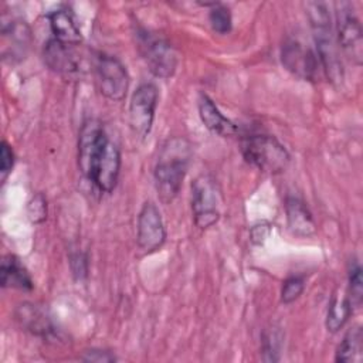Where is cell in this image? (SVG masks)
<instances>
[{
	"mask_svg": "<svg viewBox=\"0 0 363 363\" xmlns=\"http://www.w3.org/2000/svg\"><path fill=\"white\" fill-rule=\"evenodd\" d=\"M78 166L101 191L111 193L115 189L121 170V153L102 125L94 119L86 121L81 128Z\"/></svg>",
	"mask_w": 363,
	"mask_h": 363,
	"instance_id": "1",
	"label": "cell"
},
{
	"mask_svg": "<svg viewBox=\"0 0 363 363\" xmlns=\"http://www.w3.org/2000/svg\"><path fill=\"white\" fill-rule=\"evenodd\" d=\"M191 157L190 143L184 138L169 139L155 166V182L160 200L170 203L180 191Z\"/></svg>",
	"mask_w": 363,
	"mask_h": 363,
	"instance_id": "2",
	"label": "cell"
},
{
	"mask_svg": "<svg viewBox=\"0 0 363 363\" xmlns=\"http://www.w3.org/2000/svg\"><path fill=\"white\" fill-rule=\"evenodd\" d=\"M306 13L311 21L315 44L318 48V57L323 71L333 85H339L343 81L345 71L336 47V40L332 33L330 14L328 7L323 3H308Z\"/></svg>",
	"mask_w": 363,
	"mask_h": 363,
	"instance_id": "3",
	"label": "cell"
},
{
	"mask_svg": "<svg viewBox=\"0 0 363 363\" xmlns=\"http://www.w3.org/2000/svg\"><path fill=\"white\" fill-rule=\"evenodd\" d=\"M244 159L261 172L282 173L291 160L288 150L278 139L269 135H252L241 142Z\"/></svg>",
	"mask_w": 363,
	"mask_h": 363,
	"instance_id": "4",
	"label": "cell"
},
{
	"mask_svg": "<svg viewBox=\"0 0 363 363\" xmlns=\"http://www.w3.org/2000/svg\"><path fill=\"white\" fill-rule=\"evenodd\" d=\"M362 26L349 3L336 4V35L337 45L343 54L354 65H360L363 60V37Z\"/></svg>",
	"mask_w": 363,
	"mask_h": 363,
	"instance_id": "5",
	"label": "cell"
},
{
	"mask_svg": "<svg viewBox=\"0 0 363 363\" xmlns=\"http://www.w3.org/2000/svg\"><path fill=\"white\" fill-rule=\"evenodd\" d=\"M191 208L194 223L210 228L220 218V194L217 183L210 176H199L191 184Z\"/></svg>",
	"mask_w": 363,
	"mask_h": 363,
	"instance_id": "6",
	"label": "cell"
},
{
	"mask_svg": "<svg viewBox=\"0 0 363 363\" xmlns=\"http://www.w3.org/2000/svg\"><path fill=\"white\" fill-rule=\"evenodd\" d=\"M139 48L149 71L159 78H170L177 65V55L173 47L163 38L149 33H139Z\"/></svg>",
	"mask_w": 363,
	"mask_h": 363,
	"instance_id": "7",
	"label": "cell"
},
{
	"mask_svg": "<svg viewBox=\"0 0 363 363\" xmlns=\"http://www.w3.org/2000/svg\"><path fill=\"white\" fill-rule=\"evenodd\" d=\"M99 91L111 101H122L129 86V77L123 64L112 55L101 54L95 64Z\"/></svg>",
	"mask_w": 363,
	"mask_h": 363,
	"instance_id": "8",
	"label": "cell"
},
{
	"mask_svg": "<svg viewBox=\"0 0 363 363\" xmlns=\"http://www.w3.org/2000/svg\"><path fill=\"white\" fill-rule=\"evenodd\" d=\"M157 88L153 84H142L132 94L129 104V123L136 135H149L157 105Z\"/></svg>",
	"mask_w": 363,
	"mask_h": 363,
	"instance_id": "9",
	"label": "cell"
},
{
	"mask_svg": "<svg viewBox=\"0 0 363 363\" xmlns=\"http://www.w3.org/2000/svg\"><path fill=\"white\" fill-rule=\"evenodd\" d=\"M164 240L166 230L160 211L152 201H147L138 216V245L145 252H153L164 244Z\"/></svg>",
	"mask_w": 363,
	"mask_h": 363,
	"instance_id": "10",
	"label": "cell"
},
{
	"mask_svg": "<svg viewBox=\"0 0 363 363\" xmlns=\"http://www.w3.org/2000/svg\"><path fill=\"white\" fill-rule=\"evenodd\" d=\"M281 60L284 67L302 79H313L316 74L315 54L298 40H288L282 45Z\"/></svg>",
	"mask_w": 363,
	"mask_h": 363,
	"instance_id": "11",
	"label": "cell"
},
{
	"mask_svg": "<svg viewBox=\"0 0 363 363\" xmlns=\"http://www.w3.org/2000/svg\"><path fill=\"white\" fill-rule=\"evenodd\" d=\"M71 47L72 45L60 43L55 38L50 40L45 44L43 51L45 65L51 71L62 77H67V78L78 77L81 74V65H79V60L77 58L78 55Z\"/></svg>",
	"mask_w": 363,
	"mask_h": 363,
	"instance_id": "12",
	"label": "cell"
},
{
	"mask_svg": "<svg viewBox=\"0 0 363 363\" xmlns=\"http://www.w3.org/2000/svg\"><path fill=\"white\" fill-rule=\"evenodd\" d=\"M1 34L11 47V58H21L26 55L31 44V30L23 18L11 14H3Z\"/></svg>",
	"mask_w": 363,
	"mask_h": 363,
	"instance_id": "13",
	"label": "cell"
},
{
	"mask_svg": "<svg viewBox=\"0 0 363 363\" xmlns=\"http://www.w3.org/2000/svg\"><path fill=\"white\" fill-rule=\"evenodd\" d=\"M16 319L28 332L47 337L54 333V326L47 313L37 305L24 302L16 308Z\"/></svg>",
	"mask_w": 363,
	"mask_h": 363,
	"instance_id": "14",
	"label": "cell"
},
{
	"mask_svg": "<svg viewBox=\"0 0 363 363\" xmlns=\"http://www.w3.org/2000/svg\"><path fill=\"white\" fill-rule=\"evenodd\" d=\"M48 21L54 38L67 45H77L82 41L81 30L74 14L68 9H57L48 14Z\"/></svg>",
	"mask_w": 363,
	"mask_h": 363,
	"instance_id": "15",
	"label": "cell"
},
{
	"mask_svg": "<svg viewBox=\"0 0 363 363\" xmlns=\"http://www.w3.org/2000/svg\"><path fill=\"white\" fill-rule=\"evenodd\" d=\"M199 113L204 126L213 133L224 138L237 133V126L218 111L216 104L207 95H201L199 99Z\"/></svg>",
	"mask_w": 363,
	"mask_h": 363,
	"instance_id": "16",
	"label": "cell"
},
{
	"mask_svg": "<svg viewBox=\"0 0 363 363\" xmlns=\"http://www.w3.org/2000/svg\"><path fill=\"white\" fill-rule=\"evenodd\" d=\"M285 211L289 230L299 237H309L315 233V223L308 207L295 197H288L285 201Z\"/></svg>",
	"mask_w": 363,
	"mask_h": 363,
	"instance_id": "17",
	"label": "cell"
},
{
	"mask_svg": "<svg viewBox=\"0 0 363 363\" xmlns=\"http://www.w3.org/2000/svg\"><path fill=\"white\" fill-rule=\"evenodd\" d=\"M1 275V286L3 288H16L21 291L33 289V279L24 265L14 255H6L1 261L0 268Z\"/></svg>",
	"mask_w": 363,
	"mask_h": 363,
	"instance_id": "18",
	"label": "cell"
},
{
	"mask_svg": "<svg viewBox=\"0 0 363 363\" xmlns=\"http://www.w3.org/2000/svg\"><path fill=\"white\" fill-rule=\"evenodd\" d=\"M353 308L347 296L345 295H333L329 303L328 315H326V328L329 332H337L349 319Z\"/></svg>",
	"mask_w": 363,
	"mask_h": 363,
	"instance_id": "19",
	"label": "cell"
},
{
	"mask_svg": "<svg viewBox=\"0 0 363 363\" xmlns=\"http://www.w3.org/2000/svg\"><path fill=\"white\" fill-rule=\"evenodd\" d=\"M362 354V330L359 326L350 329L336 350V362L349 363L360 359Z\"/></svg>",
	"mask_w": 363,
	"mask_h": 363,
	"instance_id": "20",
	"label": "cell"
},
{
	"mask_svg": "<svg viewBox=\"0 0 363 363\" xmlns=\"http://www.w3.org/2000/svg\"><path fill=\"white\" fill-rule=\"evenodd\" d=\"M284 342V333L279 328H268L262 333V359L265 362H278Z\"/></svg>",
	"mask_w": 363,
	"mask_h": 363,
	"instance_id": "21",
	"label": "cell"
},
{
	"mask_svg": "<svg viewBox=\"0 0 363 363\" xmlns=\"http://www.w3.org/2000/svg\"><path fill=\"white\" fill-rule=\"evenodd\" d=\"M208 18H210V24L216 33L227 34L231 30L233 18H231L230 10L225 6L216 3L213 6V9L210 10Z\"/></svg>",
	"mask_w": 363,
	"mask_h": 363,
	"instance_id": "22",
	"label": "cell"
},
{
	"mask_svg": "<svg viewBox=\"0 0 363 363\" xmlns=\"http://www.w3.org/2000/svg\"><path fill=\"white\" fill-rule=\"evenodd\" d=\"M349 294L352 308H360L363 299V279L362 268L357 264H353L349 271Z\"/></svg>",
	"mask_w": 363,
	"mask_h": 363,
	"instance_id": "23",
	"label": "cell"
},
{
	"mask_svg": "<svg viewBox=\"0 0 363 363\" xmlns=\"http://www.w3.org/2000/svg\"><path fill=\"white\" fill-rule=\"evenodd\" d=\"M27 216L31 223L40 224L47 218V200L43 193H35L27 204Z\"/></svg>",
	"mask_w": 363,
	"mask_h": 363,
	"instance_id": "24",
	"label": "cell"
},
{
	"mask_svg": "<svg viewBox=\"0 0 363 363\" xmlns=\"http://www.w3.org/2000/svg\"><path fill=\"white\" fill-rule=\"evenodd\" d=\"M303 286H305V284H303V279L301 277H291V278H288L284 282L282 289H281V301L284 303L294 302L302 294Z\"/></svg>",
	"mask_w": 363,
	"mask_h": 363,
	"instance_id": "25",
	"label": "cell"
},
{
	"mask_svg": "<svg viewBox=\"0 0 363 363\" xmlns=\"http://www.w3.org/2000/svg\"><path fill=\"white\" fill-rule=\"evenodd\" d=\"M13 163H14L13 149L6 140H3L0 147V172L3 173V176H6L11 170Z\"/></svg>",
	"mask_w": 363,
	"mask_h": 363,
	"instance_id": "26",
	"label": "cell"
},
{
	"mask_svg": "<svg viewBox=\"0 0 363 363\" xmlns=\"http://www.w3.org/2000/svg\"><path fill=\"white\" fill-rule=\"evenodd\" d=\"M81 359L85 360V362H99V363L101 362L108 363V362H115L116 360V357L112 353L105 352V350H95V349L85 352Z\"/></svg>",
	"mask_w": 363,
	"mask_h": 363,
	"instance_id": "27",
	"label": "cell"
}]
</instances>
